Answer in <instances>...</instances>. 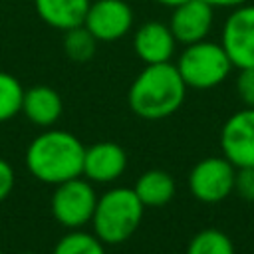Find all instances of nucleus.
Segmentation results:
<instances>
[{"label": "nucleus", "instance_id": "nucleus-16", "mask_svg": "<svg viewBox=\"0 0 254 254\" xmlns=\"http://www.w3.org/2000/svg\"><path fill=\"white\" fill-rule=\"evenodd\" d=\"M64 52L65 56L71 60V62H77V64H83V62H89L93 56H95V50H97V40L95 36L81 24V26H75V28H69L64 32Z\"/></svg>", "mask_w": 254, "mask_h": 254}, {"label": "nucleus", "instance_id": "nucleus-26", "mask_svg": "<svg viewBox=\"0 0 254 254\" xmlns=\"http://www.w3.org/2000/svg\"><path fill=\"white\" fill-rule=\"evenodd\" d=\"M0 254H2V252H0Z\"/></svg>", "mask_w": 254, "mask_h": 254}, {"label": "nucleus", "instance_id": "nucleus-11", "mask_svg": "<svg viewBox=\"0 0 254 254\" xmlns=\"http://www.w3.org/2000/svg\"><path fill=\"white\" fill-rule=\"evenodd\" d=\"M127 169V153L121 145L111 141H101L85 149L83 171L91 183H113Z\"/></svg>", "mask_w": 254, "mask_h": 254}, {"label": "nucleus", "instance_id": "nucleus-19", "mask_svg": "<svg viewBox=\"0 0 254 254\" xmlns=\"http://www.w3.org/2000/svg\"><path fill=\"white\" fill-rule=\"evenodd\" d=\"M24 87L8 71H0V123L12 119L22 109Z\"/></svg>", "mask_w": 254, "mask_h": 254}, {"label": "nucleus", "instance_id": "nucleus-21", "mask_svg": "<svg viewBox=\"0 0 254 254\" xmlns=\"http://www.w3.org/2000/svg\"><path fill=\"white\" fill-rule=\"evenodd\" d=\"M236 91L246 107H254V67H242L236 77Z\"/></svg>", "mask_w": 254, "mask_h": 254}, {"label": "nucleus", "instance_id": "nucleus-5", "mask_svg": "<svg viewBox=\"0 0 254 254\" xmlns=\"http://www.w3.org/2000/svg\"><path fill=\"white\" fill-rule=\"evenodd\" d=\"M97 204V194L91 187V181L81 177L64 181L56 185L52 194V214L65 228H81L91 222Z\"/></svg>", "mask_w": 254, "mask_h": 254}, {"label": "nucleus", "instance_id": "nucleus-10", "mask_svg": "<svg viewBox=\"0 0 254 254\" xmlns=\"http://www.w3.org/2000/svg\"><path fill=\"white\" fill-rule=\"evenodd\" d=\"M214 20V8L204 0H187L173 8L169 28L179 44H194L206 40Z\"/></svg>", "mask_w": 254, "mask_h": 254}, {"label": "nucleus", "instance_id": "nucleus-20", "mask_svg": "<svg viewBox=\"0 0 254 254\" xmlns=\"http://www.w3.org/2000/svg\"><path fill=\"white\" fill-rule=\"evenodd\" d=\"M234 192L244 200H254V167H238L236 169Z\"/></svg>", "mask_w": 254, "mask_h": 254}, {"label": "nucleus", "instance_id": "nucleus-3", "mask_svg": "<svg viewBox=\"0 0 254 254\" xmlns=\"http://www.w3.org/2000/svg\"><path fill=\"white\" fill-rule=\"evenodd\" d=\"M143 202L133 189L117 187L97 196L91 218L93 232L103 244H121L133 236L143 220Z\"/></svg>", "mask_w": 254, "mask_h": 254}, {"label": "nucleus", "instance_id": "nucleus-25", "mask_svg": "<svg viewBox=\"0 0 254 254\" xmlns=\"http://www.w3.org/2000/svg\"><path fill=\"white\" fill-rule=\"evenodd\" d=\"M22 254H36V252H22Z\"/></svg>", "mask_w": 254, "mask_h": 254}, {"label": "nucleus", "instance_id": "nucleus-8", "mask_svg": "<svg viewBox=\"0 0 254 254\" xmlns=\"http://www.w3.org/2000/svg\"><path fill=\"white\" fill-rule=\"evenodd\" d=\"M83 26L97 42H115L133 26V10L125 0H95L89 2Z\"/></svg>", "mask_w": 254, "mask_h": 254}, {"label": "nucleus", "instance_id": "nucleus-2", "mask_svg": "<svg viewBox=\"0 0 254 254\" xmlns=\"http://www.w3.org/2000/svg\"><path fill=\"white\" fill-rule=\"evenodd\" d=\"M85 147L81 141L62 129H48L26 149V167L42 183L60 185L75 179L83 171Z\"/></svg>", "mask_w": 254, "mask_h": 254}, {"label": "nucleus", "instance_id": "nucleus-9", "mask_svg": "<svg viewBox=\"0 0 254 254\" xmlns=\"http://www.w3.org/2000/svg\"><path fill=\"white\" fill-rule=\"evenodd\" d=\"M224 157L238 167H254V107L236 111L226 119L220 131Z\"/></svg>", "mask_w": 254, "mask_h": 254}, {"label": "nucleus", "instance_id": "nucleus-12", "mask_svg": "<svg viewBox=\"0 0 254 254\" xmlns=\"http://www.w3.org/2000/svg\"><path fill=\"white\" fill-rule=\"evenodd\" d=\"M177 40L169 28V24L149 20L141 24L133 36V50L141 62L149 64H165L171 62L175 54Z\"/></svg>", "mask_w": 254, "mask_h": 254}, {"label": "nucleus", "instance_id": "nucleus-1", "mask_svg": "<svg viewBox=\"0 0 254 254\" xmlns=\"http://www.w3.org/2000/svg\"><path fill=\"white\" fill-rule=\"evenodd\" d=\"M187 85L171 62L149 64L133 79L127 101L135 115L155 121L173 115L185 101Z\"/></svg>", "mask_w": 254, "mask_h": 254}, {"label": "nucleus", "instance_id": "nucleus-6", "mask_svg": "<svg viewBox=\"0 0 254 254\" xmlns=\"http://www.w3.org/2000/svg\"><path fill=\"white\" fill-rule=\"evenodd\" d=\"M236 167L226 157H206L189 175V189L200 202H220L234 190Z\"/></svg>", "mask_w": 254, "mask_h": 254}, {"label": "nucleus", "instance_id": "nucleus-17", "mask_svg": "<svg viewBox=\"0 0 254 254\" xmlns=\"http://www.w3.org/2000/svg\"><path fill=\"white\" fill-rule=\"evenodd\" d=\"M187 254H234V246L222 230L206 228L190 238Z\"/></svg>", "mask_w": 254, "mask_h": 254}, {"label": "nucleus", "instance_id": "nucleus-24", "mask_svg": "<svg viewBox=\"0 0 254 254\" xmlns=\"http://www.w3.org/2000/svg\"><path fill=\"white\" fill-rule=\"evenodd\" d=\"M159 4H163V6H169V8H175V6H179V4H183V2H187V0H157Z\"/></svg>", "mask_w": 254, "mask_h": 254}, {"label": "nucleus", "instance_id": "nucleus-18", "mask_svg": "<svg viewBox=\"0 0 254 254\" xmlns=\"http://www.w3.org/2000/svg\"><path fill=\"white\" fill-rule=\"evenodd\" d=\"M52 254H105V248L95 234L75 228L58 240Z\"/></svg>", "mask_w": 254, "mask_h": 254}, {"label": "nucleus", "instance_id": "nucleus-15", "mask_svg": "<svg viewBox=\"0 0 254 254\" xmlns=\"http://www.w3.org/2000/svg\"><path fill=\"white\" fill-rule=\"evenodd\" d=\"M133 190L143 206H165L175 196V181L167 171L151 169L137 179Z\"/></svg>", "mask_w": 254, "mask_h": 254}, {"label": "nucleus", "instance_id": "nucleus-13", "mask_svg": "<svg viewBox=\"0 0 254 254\" xmlns=\"http://www.w3.org/2000/svg\"><path fill=\"white\" fill-rule=\"evenodd\" d=\"M28 121L40 127H52L64 111V101L60 93L54 87L48 85H34L30 89H24L22 97V109H20Z\"/></svg>", "mask_w": 254, "mask_h": 254}, {"label": "nucleus", "instance_id": "nucleus-23", "mask_svg": "<svg viewBox=\"0 0 254 254\" xmlns=\"http://www.w3.org/2000/svg\"><path fill=\"white\" fill-rule=\"evenodd\" d=\"M204 2H208L212 8H238L248 0H204Z\"/></svg>", "mask_w": 254, "mask_h": 254}, {"label": "nucleus", "instance_id": "nucleus-4", "mask_svg": "<svg viewBox=\"0 0 254 254\" xmlns=\"http://www.w3.org/2000/svg\"><path fill=\"white\" fill-rule=\"evenodd\" d=\"M177 69L187 87L210 89L228 77L232 62L220 44L200 40L189 44L183 50L177 62Z\"/></svg>", "mask_w": 254, "mask_h": 254}, {"label": "nucleus", "instance_id": "nucleus-14", "mask_svg": "<svg viewBox=\"0 0 254 254\" xmlns=\"http://www.w3.org/2000/svg\"><path fill=\"white\" fill-rule=\"evenodd\" d=\"M34 6L44 24L65 32L83 24L89 0H34Z\"/></svg>", "mask_w": 254, "mask_h": 254}, {"label": "nucleus", "instance_id": "nucleus-22", "mask_svg": "<svg viewBox=\"0 0 254 254\" xmlns=\"http://www.w3.org/2000/svg\"><path fill=\"white\" fill-rule=\"evenodd\" d=\"M14 183H16V175H14L12 167H10V163L0 159V202L12 192Z\"/></svg>", "mask_w": 254, "mask_h": 254}, {"label": "nucleus", "instance_id": "nucleus-7", "mask_svg": "<svg viewBox=\"0 0 254 254\" xmlns=\"http://www.w3.org/2000/svg\"><path fill=\"white\" fill-rule=\"evenodd\" d=\"M220 46L232 62V67H254V4L232 8L222 26Z\"/></svg>", "mask_w": 254, "mask_h": 254}]
</instances>
